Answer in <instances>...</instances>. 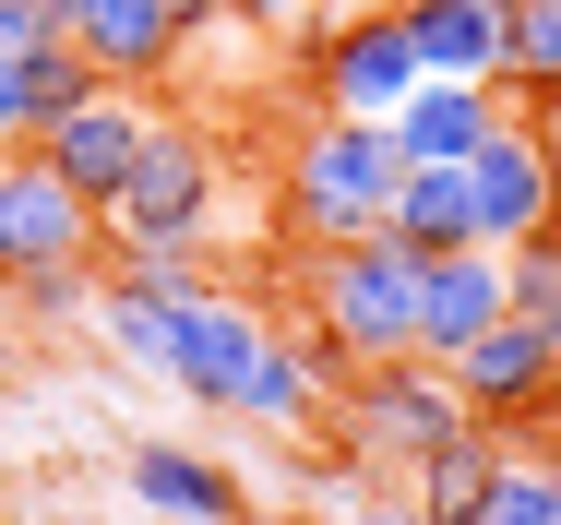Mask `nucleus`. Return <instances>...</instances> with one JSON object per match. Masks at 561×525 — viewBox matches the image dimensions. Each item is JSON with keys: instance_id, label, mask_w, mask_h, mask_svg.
Returning <instances> with one entry per match:
<instances>
[{"instance_id": "c85d7f7f", "label": "nucleus", "mask_w": 561, "mask_h": 525, "mask_svg": "<svg viewBox=\"0 0 561 525\" xmlns=\"http://www.w3.org/2000/svg\"><path fill=\"white\" fill-rule=\"evenodd\" d=\"M526 119H538V132H550V144H561V84H550V96H538V107H526Z\"/></svg>"}, {"instance_id": "f3484780", "label": "nucleus", "mask_w": 561, "mask_h": 525, "mask_svg": "<svg viewBox=\"0 0 561 525\" xmlns=\"http://www.w3.org/2000/svg\"><path fill=\"white\" fill-rule=\"evenodd\" d=\"M84 96H96V60H84L72 36H48V48H24V60L0 48V156L36 144L60 107H84Z\"/></svg>"}, {"instance_id": "0eeeda50", "label": "nucleus", "mask_w": 561, "mask_h": 525, "mask_svg": "<svg viewBox=\"0 0 561 525\" xmlns=\"http://www.w3.org/2000/svg\"><path fill=\"white\" fill-rule=\"evenodd\" d=\"M144 132H156V107L119 96V84H96L84 107H60V119L36 132V156H48V180H60V192H84V204L108 215L119 180H131V156H144Z\"/></svg>"}, {"instance_id": "39448f33", "label": "nucleus", "mask_w": 561, "mask_h": 525, "mask_svg": "<svg viewBox=\"0 0 561 525\" xmlns=\"http://www.w3.org/2000/svg\"><path fill=\"white\" fill-rule=\"evenodd\" d=\"M335 419H346V442L370 466H419V454H443L454 430H466V395H454V370H431V358H382V370H346L335 383Z\"/></svg>"}, {"instance_id": "f257e3e1", "label": "nucleus", "mask_w": 561, "mask_h": 525, "mask_svg": "<svg viewBox=\"0 0 561 525\" xmlns=\"http://www.w3.org/2000/svg\"><path fill=\"white\" fill-rule=\"evenodd\" d=\"M394 192H407V156L382 119H346V107H311L287 168H275V227L299 251H335V239H382L394 227Z\"/></svg>"}, {"instance_id": "c756f323", "label": "nucleus", "mask_w": 561, "mask_h": 525, "mask_svg": "<svg viewBox=\"0 0 561 525\" xmlns=\"http://www.w3.org/2000/svg\"><path fill=\"white\" fill-rule=\"evenodd\" d=\"M538 144H550V132H538ZM550 227H561V144H550Z\"/></svg>"}, {"instance_id": "5701e85b", "label": "nucleus", "mask_w": 561, "mask_h": 525, "mask_svg": "<svg viewBox=\"0 0 561 525\" xmlns=\"http://www.w3.org/2000/svg\"><path fill=\"white\" fill-rule=\"evenodd\" d=\"M84 311H96V275H84V263L24 275V322H84Z\"/></svg>"}, {"instance_id": "9d476101", "label": "nucleus", "mask_w": 561, "mask_h": 525, "mask_svg": "<svg viewBox=\"0 0 561 525\" xmlns=\"http://www.w3.org/2000/svg\"><path fill=\"white\" fill-rule=\"evenodd\" d=\"M466 192H478V251H514V239H538V227H550V144H538V119H526V107L466 156Z\"/></svg>"}, {"instance_id": "4be33fe9", "label": "nucleus", "mask_w": 561, "mask_h": 525, "mask_svg": "<svg viewBox=\"0 0 561 525\" xmlns=\"http://www.w3.org/2000/svg\"><path fill=\"white\" fill-rule=\"evenodd\" d=\"M478 525H561V466H538V454H502V478H490Z\"/></svg>"}, {"instance_id": "f8f14e48", "label": "nucleus", "mask_w": 561, "mask_h": 525, "mask_svg": "<svg viewBox=\"0 0 561 525\" xmlns=\"http://www.w3.org/2000/svg\"><path fill=\"white\" fill-rule=\"evenodd\" d=\"M60 36L96 60V84H168L192 48L168 0H60Z\"/></svg>"}, {"instance_id": "4468645a", "label": "nucleus", "mask_w": 561, "mask_h": 525, "mask_svg": "<svg viewBox=\"0 0 561 525\" xmlns=\"http://www.w3.org/2000/svg\"><path fill=\"white\" fill-rule=\"evenodd\" d=\"M204 287H216L204 263H119V275H96V334H108L119 358H144V370H156V358H168V334H180V311H192Z\"/></svg>"}, {"instance_id": "aec40b11", "label": "nucleus", "mask_w": 561, "mask_h": 525, "mask_svg": "<svg viewBox=\"0 0 561 525\" xmlns=\"http://www.w3.org/2000/svg\"><path fill=\"white\" fill-rule=\"evenodd\" d=\"M394 239H407V251H478V192H466V168H407Z\"/></svg>"}, {"instance_id": "b1692460", "label": "nucleus", "mask_w": 561, "mask_h": 525, "mask_svg": "<svg viewBox=\"0 0 561 525\" xmlns=\"http://www.w3.org/2000/svg\"><path fill=\"white\" fill-rule=\"evenodd\" d=\"M60 36V0H0V48L24 60V48H48Z\"/></svg>"}, {"instance_id": "412c9836", "label": "nucleus", "mask_w": 561, "mask_h": 525, "mask_svg": "<svg viewBox=\"0 0 561 525\" xmlns=\"http://www.w3.org/2000/svg\"><path fill=\"white\" fill-rule=\"evenodd\" d=\"M561 84V0H514V24H502V96L538 107Z\"/></svg>"}, {"instance_id": "6e6552de", "label": "nucleus", "mask_w": 561, "mask_h": 525, "mask_svg": "<svg viewBox=\"0 0 561 525\" xmlns=\"http://www.w3.org/2000/svg\"><path fill=\"white\" fill-rule=\"evenodd\" d=\"M84 239H96V204H84V192H60L36 144H12V156H0V275L84 263Z\"/></svg>"}, {"instance_id": "2eb2a0df", "label": "nucleus", "mask_w": 561, "mask_h": 525, "mask_svg": "<svg viewBox=\"0 0 561 525\" xmlns=\"http://www.w3.org/2000/svg\"><path fill=\"white\" fill-rule=\"evenodd\" d=\"M131 502L168 525H251V490L227 478L216 454H192V442H144L131 454Z\"/></svg>"}, {"instance_id": "20e7f679", "label": "nucleus", "mask_w": 561, "mask_h": 525, "mask_svg": "<svg viewBox=\"0 0 561 525\" xmlns=\"http://www.w3.org/2000/svg\"><path fill=\"white\" fill-rule=\"evenodd\" d=\"M299 60H311V107L346 119H394L419 96V48H407V12L394 0H358V12H299Z\"/></svg>"}, {"instance_id": "cd10ccee", "label": "nucleus", "mask_w": 561, "mask_h": 525, "mask_svg": "<svg viewBox=\"0 0 561 525\" xmlns=\"http://www.w3.org/2000/svg\"><path fill=\"white\" fill-rule=\"evenodd\" d=\"M538 334H550V370H561V287H550V311H526Z\"/></svg>"}, {"instance_id": "f03ea898", "label": "nucleus", "mask_w": 561, "mask_h": 525, "mask_svg": "<svg viewBox=\"0 0 561 525\" xmlns=\"http://www.w3.org/2000/svg\"><path fill=\"white\" fill-rule=\"evenodd\" d=\"M311 358L323 370H382V358H419V251L382 227V239H335L311 251Z\"/></svg>"}, {"instance_id": "ddd939ff", "label": "nucleus", "mask_w": 561, "mask_h": 525, "mask_svg": "<svg viewBox=\"0 0 561 525\" xmlns=\"http://www.w3.org/2000/svg\"><path fill=\"white\" fill-rule=\"evenodd\" d=\"M502 119H514V96H502V84H454V72H419V96L394 107L382 132H394V156H407V168H466V156H478Z\"/></svg>"}, {"instance_id": "bb28decb", "label": "nucleus", "mask_w": 561, "mask_h": 525, "mask_svg": "<svg viewBox=\"0 0 561 525\" xmlns=\"http://www.w3.org/2000/svg\"><path fill=\"white\" fill-rule=\"evenodd\" d=\"M346 525H431V514H419V502H358Z\"/></svg>"}, {"instance_id": "393cba45", "label": "nucleus", "mask_w": 561, "mask_h": 525, "mask_svg": "<svg viewBox=\"0 0 561 525\" xmlns=\"http://www.w3.org/2000/svg\"><path fill=\"white\" fill-rule=\"evenodd\" d=\"M311 0H227V24H263V36H299Z\"/></svg>"}, {"instance_id": "423d86ee", "label": "nucleus", "mask_w": 561, "mask_h": 525, "mask_svg": "<svg viewBox=\"0 0 561 525\" xmlns=\"http://www.w3.org/2000/svg\"><path fill=\"white\" fill-rule=\"evenodd\" d=\"M454 395H466V419H478V430H538V419H561L550 334H538L526 311H502L466 358H454Z\"/></svg>"}, {"instance_id": "1a4fd4ad", "label": "nucleus", "mask_w": 561, "mask_h": 525, "mask_svg": "<svg viewBox=\"0 0 561 525\" xmlns=\"http://www.w3.org/2000/svg\"><path fill=\"white\" fill-rule=\"evenodd\" d=\"M263 334H275V322L251 311V299H227V287H204V299L180 311V334H168V358H156V383H180L192 407H239V383H251V358H263Z\"/></svg>"}, {"instance_id": "9b49d317", "label": "nucleus", "mask_w": 561, "mask_h": 525, "mask_svg": "<svg viewBox=\"0 0 561 525\" xmlns=\"http://www.w3.org/2000/svg\"><path fill=\"white\" fill-rule=\"evenodd\" d=\"M502 311H514L502 251H419V358H431V370H454Z\"/></svg>"}, {"instance_id": "6ab92c4d", "label": "nucleus", "mask_w": 561, "mask_h": 525, "mask_svg": "<svg viewBox=\"0 0 561 525\" xmlns=\"http://www.w3.org/2000/svg\"><path fill=\"white\" fill-rule=\"evenodd\" d=\"M323 383H335V370H323L311 346L263 334V358H251V383H239V407H227V419H263V430H311V419H323Z\"/></svg>"}, {"instance_id": "a211bd4d", "label": "nucleus", "mask_w": 561, "mask_h": 525, "mask_svg": "<svg viewBox=\"0 0 561 525\" xmlns=\"http://www.w3.org/2000/svg\"><path fill=\"white\" fill-rule=\"evenodd\" d=\"M407 478H419L407 502H419L431 525H478V502H490V478H502V430H478V419H466V430L443 442V454H419Z\"/></svg>"}, {"instance_id": "a878e982", "label": "nucleus", "mask_w": 561, "mask_h": 525, "mask_svg": "<svg viewBox=\"0 0 561 525\" xmlns=\"http://www.w3.org/2000/svg\"><path fill=\"white\" fill-rule=\"evenodd\" d=\"M168 12H180V36H216L227 24V0H168Z\"/></svg>"}, {"instance_id": "dca6fc26", "label": "nucleus", "mask_w": 561, "mask_h": 525, "mask_svg": "<svg viewBox=\"0 0 561 525\" xmlns=\"http://www.w3.org/2000/svg\"><path fill=\"white\" fill-rule=\"evenodd\" d=\"M394 12H407V48H419V72L502 84V24H514V0H394Z\"/></svg>"}, {"instance_id": "7ed1b4c3", "label": "nucleus", "mask_w": 561, "mask_h": 525, "mask_svg": "<svg viewBox=\"0 0 561 525\" xmlns=\"http://www.w3.org/2000/svg\"><path fill=\"white\" fill-rule=\"evenodd\" d=\"M108 239L131 263H204L227 239V156L192 119H156L144 132V156H131V180H119V204H108Z\"/></svg>"}]
</instances>
